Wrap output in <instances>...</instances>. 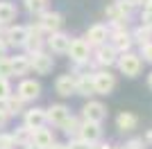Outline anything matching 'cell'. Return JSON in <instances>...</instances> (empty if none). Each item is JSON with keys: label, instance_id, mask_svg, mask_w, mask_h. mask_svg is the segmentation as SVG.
<instances>
[{"label": "cell", "instance_id": "cell-1", "mask_svg": "<svg viewBox=\"0 0 152 149\" xmlns=\"http://www.w3.org/2000/svg\"><path fill=\"white\" fill-rule=\"evenodd\" d=\"M91 79H93V90L98 95H109L116 86V77L111 72H107V70H98Z\"/></svg>", "mask_w": 152, "mask_h": 149}, {"label": "cell", "instance_id": "cell-2", "mask_svg": "<svg viewBox=\"0 0 152 149\" xmlns=\"http://www.w3.org/2000/svg\"><path fill=\"white\" fill-rule=\"evenodd\" d=\"M66 52L70 54V59H73L75 63H84V61H89V54H91V45L86 43L84 38H73Z\"/></svg>", "mask_w": 152, "mask_h": 149}, {"label": "cell", "instance_id": "cell-3", "mask_svg": "<svg viewBox=\"0 0 152 149\" xmlns=\"http://www.w3.org/2000/svg\"><path fill=\"white\" fill-rule=\"evenodd\" d=\"M52 66H55V59H52L50 54H45V52H32V56H30V68L34 70V72H39V74H48L52 70Z\"/></svg>", "mask_w": 152, "mask_h": 149}, {"label": "cell", "instance_id": "cell-4", "mask_svg": "<svg viewBox=\"0 0 152 149\" xmlns=\"http://www.w3.org/2000/svg\"><path fill=\"white\" fill-rule=\"evenodd\" d=\"M118 68L125 77H136L141 72V59L132 52H123V56L118 59Z\"/></svg>", "mask_w": 152, "mask_h": 149}, {"label": "cell", "instance_id": "cell-5", "mask_svg": "<svg viewBox=\"0 0 152 149\" xmlns=\"http://www.w3.org/2000/svg\"><path fill=\"white\" fill-rule=\"evenodd\" d=\"M18 95L23 102H30V99H37L39 95H41V84L39 81H34V79H23L18 84Z\"/></svg>", "mask_w": 152, "mask_h": 149}, {"label": "cell", "instance_id": "cell-6", "mask_svg": "<svg viewBox=\"0 0 152 149\" xmlns=\"http://www.w3.org/2000/svg\"><path fill=\"white\" fill-rule=\"evenodd\" d=\"M68 118H70V111H68V106H64V104H52L45 111V120L52 122L55 127H64V122Z\"/></svg>", "mask_w": 152, "mask_h": 149}, {"label": "cell", "instance_id": "cell-7", "mask_svg": "<svg viewBox=\"0 0 152 149\" xmlns=\"http://www.w3.org/2000/svg\"><path fill=\"white\" fill-rule=\"evenodd\" d=\"M82 111H84L86 122H102V120L107 118V108H104V104H100V102H86Z\"/></svg>", "mask_w": 152, "mask_h": 149}, {"label": "cell", "instance_id": "cell-8", "mask_svg": "<svg viewBox=\"0 0 152 149\" xmlns=\"http://www.w3.org/2000/svg\"><path fill=\"white\" fill-rule=\"evenodd\" d=\"M102 136V129H100V122H84L82 127H80V138H82L84 142H98Z\"/></svg>", "mask_w": 152, "mask_h": 149}, {"label": "cell", "instance_id": "cell-9", "mask_svg": "<svg viewBox=\"0 0 152 149\" xmlns=\"http://www.w3.org/2000/svg\"><path fill=\"white\" fill-rule=\"evenodd\" d=\"M30 142L39 149H48L52 142H55V138H52V131L50 129H32V136H30Z\"/></svg>", "mask_w": 152, "mask_h": 149}, {"label": "cell", "instance_id": "cell-10", "mask_svg": "<svg viewBox=\"0 0 152 149\" xmlns=\"http://www.w3.org/2000/svg\"><path fill=\"white\" fill-rule=\"evenodd\" d=\"M61 23H64L61 14H57V12H43V14H41V20H39V27L45 30V32H59Z\"/></svg>", "mask_w": 152, "mask_h": 149}, {"label": "cell", "instance_id": "cell-11", "mask_svg": "<svg viewBox=\"0 0 152 149\" xmlns=\"http://www.w3.org/2000/svg\"><path fill=\"white\" fill-rule=\"evenodd\" d=\"M86 43L89 45H104V41L109 38V30L107 25H91L89 32H86Z\"/></svg>", "mask_w": 152, "mask_h": 149}, {"label": "cell", "instance_id": "cell-12", "mask_svg": "<svg viewBox=\"0 0 152 149\" xmlns=\"http://www.w3.org/2000/svg\"><path fill=\"white\" fill-rule=\"evenodd\" d=\"M48 45H50L52 52H57V54H64L70 45V36L68 34H64V32H52V36L48 38Z\"/></svg>", "mask_w": 152, "mask_h": 149}, {"label": "cell", "instance_id": "cell-13", "mask_svg": "<svg viewBox=\"0 0 152 149\" xmlns=\"http://www.w3.org/2000/svg\"><path fill=\"white\" fill-rule=\"evenodd\" d=\"M55 88H57V93L64 95V97L73 95V93H75V77H73V72L57 77V81H55Z\"/></svg>", "mask_w": 152, "mask_h": 149}, {"label": "cell", "instance_id": "cell-14", "mask_svg": "<svg viewBox=\"0 0 152 149\" xmlns=\"http://www.w3.org/2000/svg\"><path fill=\"white\" fill-rule=\"evenodd\" d=\"M45 122H48V120H45L43 108H32V111L25 113V127L27 129H41Z\"/></svg>", "mask_w": 152, "mask_h": 149}, {"label": "cell", "instance_id": "cell-15", "mask_svg": "<svg viewBox=\"0 0 152 149\" xmlns=\"http://www.w3.org/2000/svg\"><path fill=\"white\" fill-rule=\"evenodd\" d=\"M136 124H139V118L129 111L118 113V118H116V127L121 131H132V129H136Z\"/></svg>", "mask_w": 152, "mask_h": 149}, {"label": "cell", "instance_id": "cell-16", "mask_svg": "<svg viewBox=\"0 0 152 149\" xmlns=\"http://www.w3.org/2000/svg\"><path fill=\"white\" fill-rule=\"evenodd\" d=\"M129 45H132L129 34H127L125 30H116V32H114V50H116V52H118V50H121V52H125Z\"/></svg>", "mask_w": 152, "mask_h": 149}, {"label": "cell", "instance_id": "cell-17", "mask_svg": "<svg viewBox=\"0 0 152 149\" xmlns=\"http://www.w3.org/2000/svg\"><path fill=\"white\" fill-rule=\"evenodd\" d=\"M116 61V50L114 45H100V50H98V63H102V66H111V63Z\"/></svg>", "mask_w": 152, "mask_h": 149}, {"label": "cell", "instance_id": "cell-18", "mask_svg": "<svg viewBox=\"0 0 152 149\" xmlns=\"http://www.w3.org/2000/svg\"><path fill=\"white\" fill-rule=\"evenodd\" d=\"M16 18V7L12 2H0V25H7Z\"/></svg>", "mask_w": 152, "mask_h": 149}, {"label": "cell", "instance_id": "cell-19", "mask_svg": "<svg viewBox=\"0 0 152 149\" xmlns=\"http://www.w3.org/2000/svg\"><path fill=\"white\" fill-rule=\"evenodd\" d=\"M75 93L80 95H93V79H89V77H80V79H75Z\"/></svg>", "mask_w": 152, "mask_h": 149}, {"label": "cell", "instance_id": "cell-20", "mask_svg": "<svg viewBox=\"0 0 152 149\" xmlns=\"http://www.w3.org/2000/svg\"><path fill=\"white\" fill-rule=\"evenodd\" d=\"M5 111H7V115H14V113H20L23 111V99L16 95V97H9L5 99Z\"/></svg>", "mask_w": 152, "mask_h": 149}, {"label": "cell", "instance_id": "cell-21", "mask_svg": "<svg viewBox=\"0 0 152 149\" xmlns=\"http://www.w3.org/2000/svg\"><path fill=\"white\" fill-rule=\"evenodd\" d=\"M12 70H14V74H25L30 70V56H16V59H12Z\"/></svg>", "mask_w": 152, "mask_h": 149}, {"label": "cell", "instance_id": "cell-22", "mask_svg": "<svg viewBox=\"0 0 152 149\" xmlns=\"http://www.w3.org/2000/svg\"><path fill=\"white\" fill-rule=\"evenodd\" d=\"M150 36H152V30H150V27H139V30L134 32V38H136L141 45L150 43Z\"/></svg>", "mask_w": 152, "mask_h": 149}, {"label": "cell", "instance_id": "cell-23", "mask_svg": "<svg viewBox=\"0 0 152 149\" xmlns=\"http://www.w3.org/2000/svg\"><path fill=\"white\" fill-rule=\"evenodd\" d=\"M48 7V0H27V9L32 14H43Z\"/></svg>", "mask_w": 152, "mask_h": 149}, {"label": "cell", "instance_id": "cell-24", "mask_svg": "<svg viewBox=\"0 0 152 149\" xmlns=\"http://www.w3.org/2000/svg\"><path fill=\"white\" fill-rule=\"evenodd\" d=\"M114 5L118 7V12H121L125 18L129 16V14H132V9H134V2H132V0H116Z\"/></svg>", "mask_w": 152, "mask_h": 149}, {"label": "cell", "instance_id": "cell-25", "mask_svg": "<svg viewBox=\"0 0 152 149\" xmlns=\"http://www.w3.org/2000/svg\"><path fill=\"white\" fill-rule=\"evenodd\" d=\"M61 129L66 131L68 136H77V133H80V127H77V120L73 118V115H70V118L66 120V122H64V127H61Z\"/></svg>", "mask_w": 152, "mask_h": 149}, {"label": "cell", "instance_id": "cell-26", "mask_svg": "<svg viewBox=\"0 0 152 149\" xmlns=\"http://www.w3.org/2000/svg\"><path fill=\"white\" fill-rule=\"evenodd\" d=\"M141 20H143V27H150V30H152V2H150V0H148V5L143 7Z\"/></svg>", "mask_w": 152, "mask_h": 149}, {"label": "cell", "instance_id": "cell-27", "mask_svg": "<svg viewBox=\"0 0 152 149\" xmlns=\"http://www.w3.org/2000/svg\"><path fill=\"white\" fill-rule=\"evenodd\" d=\"M9 74H14V70H12V59H0V77L2 79H7Z\"/></svg>", "mask_w": 152, "mask_h": 149}, {"label": "cell", "instance_id": "cell-28", "mask_svg": "<svg viewBox=\"0 0 152 149\" xmlns=\"http://www.w3.org/2000/svg\"><path fill=\"white\" fill-rule=\"evenodd\" d=\"M9 93H12V88H9V81L0 77V102H5V99L9 97Z\"/></svg>", "mask_w": 152, "mask_h": 149}, {"label": "cell", "instance_id": "cell-29", "mask_svg": "<svg viewBox=\"0 0 152 149\" xmlns=\"http://www.w3.org/2000/svg\"><path fill=\"white\" fill-rule=\"evenodd\" d=\"M141 56H143L145 61L152 63V41H150V43H145V45H141Z\"/></svg>", "mask_w": 152, "mask_h": 149}, {"label": "cell", "instance_id": "cell-30", "mask_svg": "<svg viewBox=\"0 0 152 149\" xmlns=\"http://www.w3.org/2000/svg\"><path fill=\"white\" fill-rule=\"evenodd\" d=\"M68 149H93L89 142H84L82 138H77V140H73V142L68 145Z\"/></svg>", "mask_w": 152, "mask_h": 149}, {"label": "cell", "instance_id": "cell-31", "mask_svg": "<svg viewBox=\"0 0 152 149\" xmlns=\"http://www.w3.org/2000/svg\"><path fill=\"white\" fill-rule=\"evenodd\" d=\"M12 147H14L12 136H0V149H12Z\"/></svg>", "mask_w": 152, "mask_h": 149}, {"label": "cell", "instance_id": "cell-32", "mask_svg": "<svg viewBox=\"0 0 152 149\" xmlns=\"http://www.w3.org/2000/svg\"><path fill=\"white\" fill-rule=\"evenodd\" d=\"M125 149H143V138H134L125 145Z\"/></svg>", "mask_w": 152, "mask_h": 149}, {"label": "cell", "instance_id": "cell-33", "mask_svg": "<svg viewBox=\"0 0 152 149\" xmlns=\"http://www.w3.org/2000/svg\"><path fill=\"white\" fill-rule=\"evenodd\" d=\"M7 118H9V115H7V111H5V108H0V129L7 124Z\"/></svg>", "mask_w": 152, "mask_h": 149}, {"label": "cell", "instance_id": "cell-34", "mask_svg": "<svg viewBox=\"0 0 152 149\" xmlns=\"http://www.w3.org/2000/svg\"><path fill=\"white\" fill-rule=\"evenodd\" d=\"M48 149H68V145H61V142H52Z\"/></svg>", "mask_w": 152, "mask_h": 149}, {"label": "cell", "instance_id": "cell-35", "mask_svg": "<svg viewBox=\"0 0 152 149\" xmlns=\"http://www.w3.org/2000/svg\"><path fill=\"white\" fill-rule=\"evenodd\" d=\"M145 140H148V142H150V145H152V129H150V131H148V136H145Z\"/></svg>", "mask_w": 152, "mask_h": 149}, {"label": "cell", "instance_id": "cell-36", "mask_svg": "<svg viewBox=\"0 0 152 149\" xmlns=\"http://www.w3.org/2000/svg\"><path fill=\"white\" fill-rule=\"evenodd\" d=\"M2 56H5V45L0 43V59H2Z\"/></svg>", "mask_w": 152, "mask_h": 149}, {"label": "cell", "instance_id": "cell-37", "mask_svg": "<svg viewBox=\"0 0 152 149\" xmlns=\"http://www.w3.org/2000/svg\"><path fill=\"white\" fill-rule=\"evenodd\" d=\"M134 5H143V2H148V0H132Z\"/></svg>", "mask_w": 152, "mask_h": 149}, {"label": "cell", "instance_id": "cell-38", "mask_svg": "<svg viewBox=\"0 0 152 149\" xmlns=\"http://www.w3.org/2000/svg\"><path fill=\"white\" fill-rule=\"evenodd\" d=\"M148 86L152 88V72H150V77H148Z\"/></svg>", "mask_w": 152, "mask_h": 149}, {"label": "cell", "instance_id": "cell-39", "mask_svg": "<svg viewBox=\"0 0 152 149\" xmlns=\"http://www.w3.org/2000/svg\"><path fill=\"white\" fill-rule=\"evenodd\" d=\"M27 149H39V147H34V145H30V147H27Z\"/></svg>", "mask_w": 152, "mask_h": 149}, {"label": "cell", "instance_id": "cell-40", "mask_svg": "<svg viewBox=\"0 0 152 149\" xmlns=\"http://www.w3.org/2000/svg\"><path fill=\"white\" fill-rule=\"evenodd\" d=\"M116 149H121V147H116Z\"/></svg>", "mask_w": 152, "mask_h": 149}, {"label": "cell", "instance_id": "cell-41", "mask_svg": "<svg viewBox=\"0 0 152 149\" xmlns=\"http://www.w3.org/2000/svg\"><path fill=\"white\" fill-rule=\"evenodd\" d=\"M150 2H152V0H150Z\"/></svg>", "mask_w": 152, "mask_h": 149}]
</instances>
